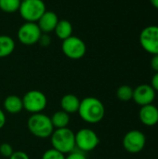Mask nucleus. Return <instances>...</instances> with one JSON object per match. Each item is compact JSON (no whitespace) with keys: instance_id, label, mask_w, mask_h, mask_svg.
<instances>
[{"instance_id":"obj_20","label":"nucleus","mask_w":158,"mask_h":159,"mask_svg":"<svg viewBox=\"0 0 158 159\" xmlns=\"http://www.w3.org/2000/svg\"><path fill=\"white\" fill-rule=\"evenodd\" d=\"M133 89L128 85L119 87L116 90V97L121 102H129L133 99Z\"/></svg>"},{"instance_id":"obj_30","label":"nucleus","mask_w":158,"mask_h":159,"mask_svg":"<svg viewBox=\"0 0 158 159\" xmlns=\"http://www.w3.org/2000/svg\"><path fill=\"white\" fill-rule=\"evenodd\" d=\"M21 1H23V0H21Z\"/></svg>"},{"instance_id":"obj_24","label":"nucleus","mask_w":158,"mask_h":159,"mask_svg":"<svg viewBox=\"0 0 158 159\" xmlns=\"http://www.w3.org/2000/svg\"><path fill=\"white\" fill-rule=\"evenodd\" d=\"M65 159H87V157L81 151H73L65 157Z\"/></svg>"},{"instance_id":"obj_12","label":"nucleus","mask_w":158,"mask_h":159,"mask_svg":"<svg viewBox=\"0 0 158 159\" xmlns=\"http://www.w3.org/2000/svg\"><path fill=\"white\" fill-rule=\"evenodd\" d=\"M139 117L143 125L153 127L158 123V108L154 104L142 106L139 112Z\"/></svg>"},{"instance_id":"obj_25","label":"nucleus","mask_w":158,"mask_h":159,"mask_svg":"<svg viewBox=\"0 0 158 159\" xmlns=\"http://www.w3.org/2000/svg\"><path fill=\"white\" fill-rule=\"evenodd\" d=\"M9 159H30V158H29V156H28L25 152H22V151H16V152H13V154L10 156Z\"/></svg>"},{"instance_id":"obj_9","label":"nucleus","mask_w":158,"mask_h":159,"mask_svg":"<svg viewBox=\"0 0 158 159\" xmlns=\"http://www.w3.org/2000/svg\"><path fill=\"white\" fill-rule=\"evenodd\" d=\"M42 34L36 22H25L18 30V39L25 46H33L38 43Z\"/></svg>"},{"instance_id":"obj_10","label":"nucleus","mask_w":158,"mask_h":159,"mask_svg":"<svg viewBox=\"0 0 158 159\" xmlns=\"http://www.w3.org/2000/svg\"><path fill=\"white\" fill-rule=\"evenodd\" d=\"M145 144L146 137L138 129H132L129 131L123 138V146L125 150L130 154H138L142 152Z\"/></svg>"},{"instance_id":"obj_16","label":"nucleus","mask_w":158,"mask_h":159,"mask_svg":"<svg viewBox=\"0 0 158 159\" xmlns=\"http://www.w3.org/2000/svg\"><path fill=\"white\" fill-rule=\"evenodd\" d=\"M54 32L57 37L63 41L73 35V25L67 20H59Z\"/></svg>"},{"instance_id":"obj_29","label":"nucleus","mask_w":158,"mask_h":159,"mask_svg":"<svg viewBox=\"0 0 158 159\" xmlns=\"http://www.w3.org/2000/svg\"><path fill=\"white\" fill-rule=\"evenodd\" d=\"M150 2H151V4L153 5L154 7L158 9V0H150Z\"/></svg>"},{"instance_id":"obj_8","label":"nucleus","mask_w":158,"mask_h":159,"mask_svg":"<svg viewBox=\"0 0 158 159\" xmlns=\"http://www.w3.org/2000/svg\"><path fill=\"white\" fill-rule=\"evenodd\" d=\"M140 43L142 48L152 54H158V26L150 25L142 29L140 34Z\"/></svg>"},{"instance_id":"obj_2","label":"nucleus","mask_w":158,"mask_h":159,"mask_svg":"<svg viewBox=\"0 0 158 159\" xmlns=\"http://www.w3.org/2000/svg\"><path fill=\"white\" fill-rule=\"evenodd\" d=\"M52 148L62 153L69 154L75 148V134L69 128L56 129L50 136Z\"/></svg>"},{"instance_id":"obj_1","label":"nucleus","mask_w":158,"mask_h":159,"mask_svg":"<svg viewBox=\"0 0 158 159\" xmlns=\"http://www.w3.org/2000/svg\"><path fill=\"white\" fill-rule=\"evenodd\" d=\"M77 113L85 122L88 124H97L103 119L105 107L98 98L87 97L80 101Z\"/></svg>"},{"instance_id":"obj_19","label":"nucleus","mask_w":158,"mask_h":159,"mask_svg":"<svg viewBox=\"0 0 158 159\" xmlns=\"http://www.w3.org/2000/svg\"><path fill=\"white\" fill-rule=\"evenodd\" d=\"M21 0H0V9L7 13L19 11Z\"/></svg>"},{"instance_id":"obj_11","label":"nucleus","mask_w":158,"mask_h":159,"mask_svg":"<svg viewBox=\"0 0 158 159\" xmlns=\"http://www.w3.org/2000/svg\"><path fill=\"white\" fill-rule=\"evenodd\" d=\"M156 90L151 85L142 84L133 90V101L141 106L152 104L156 99Z\"/></svg>"},{"instance_id":"obj_6","label":"nucleus","mask_w":158,"mask_h":159,"mask_svg":"<svg viewBox=\"0 0 158 159\" xmlns=\"http://www.w3.org/2000/svg\"><path fill=\"white\" fill-rule=\"evenodd\" d=\"M61 49L67 58L79 60L85 56L87 52V46L81 38L72 35L62 41Z\"/></svg>"},{"instance_id":"obj_28","label":"nucleus","mask_w":158,"mask_h":159,"mask_svg":"<svg viewBox=\"0 0 158 159\" xmlns=\"http://www.w3.org/2000/svg\"><path fill=\"white\" fill-rule=\"evenodd\" d=\"M6 124V115L3 112V110H1L0 108V129L5 126Z\"/></svg>"},{"instance_id":"obj_4","label":"nucleus","mask_w":158,"mask_h":159,"mask_svg":"<svg viewBox=\"0 0 158 159\" xmlns=\"http://www.w3.org/2000/svg\"><path fill=\"white\" fill-rule=\"evenodd\" d=\"M46 11L43 0H23L19 8L20 17L27 22H37Z\"/></svg>"},{"instance_id":"obj_15","label":"nucleus","mask_w":158,"mask_h":159,"mask_svg":"<svg viewBox=\"0 0 158 159\" xmlns=\"http://www.w3.org/2000/svg\"><path fill=\"white\" fill-rule=\"evenodd\" d=\"M4 108L9 114H18L23 109L22 99L16 95L7 96L4 101Z\"/></svg>"},{"instance_id":"obj_23","label":"nucleus","mask_w":158,"mask_h":159,"mask_svg":"<svg viewBox=\"0 0 158 159\" xmlns=\"http://www.w3.org/2000/svg\"><path fill=\"white\" fill-rule=\"evenodd\" d=\"M38 43H39L40 46H42V47H47V46H49L50 43H51V38H50V36L48 35V34H43V33H42V34H41L39 40H38Z\"/></svg>"},{"instance_id":"obj_22","label":"nucleus","mask_w":158,"mask_h":159,"mask_svg":"<svg viewBox=\"0 0 158 159\" xmlns=\"http://www.w3.org/2000/svg\"><path fill=\"white\" fill-rule=\"evenodd\" d=\"M13 148L12 146L7 143H4L0 144V155L5 157H10V156L13 154Z\"/></svg>"},{"instance_id":"obj_3","label":"nucleus","mask_w":158,"mask_h":159,"mask_svg":"<svg viewBox=\"0 0 158 159\" xmlns=\"http://www.w3.org/2000/svg\"><path fill=\"white\" fill-rule=\"evenodd\" d=\"M27 127L29 131L39 139L50 138L54 131L50 117L43 113L33 114L27 121Z\"/></svg>"},{"instance_id":"obj_26","label":"nucleus","mask_w":158,"mask_h":159,"mask_svg":"<svg viewBox=\"0 0 158 159\" xmlns=\"http://www.w3.org/2000/svg\"><path fill=\"white\" fill-rule=\"evenodd\" d=\"M151 67L153 70L156 71V73L158 72V54L154 55L152 60H151Z\"/></svg>"},{"instance_id":"obj_14","label":"nucleus","mask_w":158,"mask_h":159,"mask_svg":"<svg viewBox=\"0 0 158 159\" xmlns=\"http://www.w3.org/2000/svg\"><path fill=\"white\" fill-rule=\"evenodd\" d=\"M80 105V100L74 94H66L61 100V110L67 114H74L78 111Z\"/></svg>"},{"instance_id":"obj_17","label":"nucleus","mask_w":158,"mask_h":159,"mask_svg":"<svg viewBox=\"0 0 158 159\" xmlns=\"http://www.w3.org/2000/svg\"><path fill=\"white\" fill-rule=\"evenodd\" d=\"M50 120L55 129L67 128L70 123V115L62 110H60V111L55 112L51 116Z\"/></svg>"},{"instance_id":"obj_21","label":"nucleus","mask_w":158,"mask_h":159,"mask_svg":"<svg viewBox=\"0 0 158 159\" xmlns=\"http://www.w3.org/2000/svg\"><path fill=\"white\" fill-rule=\"evenodd\" d=\"M41 159H65V156H64V154H62L53 148H50V149L45 151Z\"/></svg>"},{"instance_id":"obj_7","label":"nucleus","mask_w":158,"mask_h":159,"mask_svg":"<svg viewBox=\"0 0 158 159\" xmlns=\"http://www.w3.org/2000/svg\"><path fill=\"white\" fill-rule=\"evenodd\" d=\"M100 143L97 133L90 129H81L75 133V147L81 152H90L94 150Z\"/></svg>"},{"instance_id":"obj_13","label":"nucleus","mask_w":158,"mask_h":159,"mask_svg":"<svg viewBox=\"0 0 158 159\" xmlns=\"http://www.w3.org/2000/svg\"><path fill=\"white\" fill-rule=\"evenodd\" d=\"M59 18L53 11H46L36 22L43 34H49L53 32L57 26Z\"/></svg>"},{"instance_id":"obj_18","label":"nucleus","mask_w":158,"mask_h":159,"mask_svg":"<svg viewBox=\"0 0 158 159\" xmlns=\"http://www.w3.org/2000/svg\"><path fill=\"white\" fill-rule=\"evenodd\" d=\"M15 49V42L9 35H0V58L9 56Z\"/></svg>"},{"instance_id":"obj_5","label":"nucleus","mask_w":158,"mask_h":159,"mask_svg":"<svg viewBox=\"0 0 158 159\" xmlns=\"http://www.w3.org/2000/svg\"><path fill=\"white\" fill-rule=\"evenodd\" d=\"M21 99L23 103V109H25L32 115L42 113V111L45 110L47 104V96L42 91L36 89L29 90L24 94L23 98Z\"/></svg>"},{"instance_id":"obj_27","label":"nucleus","mask_w":158,"mask_h":159,"mask_svg":"<svg viewBox=\"0 0 158 159\" xmlns=\"http://www.w3.org/2000/svg\"><path fill=\"white\" fill-rule=\"evenodd\" d=\"M151 86L153 87V89L156 90V92H158V72L154 75V76L152 77L151 80Z\"/></svg>"}]
</instances>
